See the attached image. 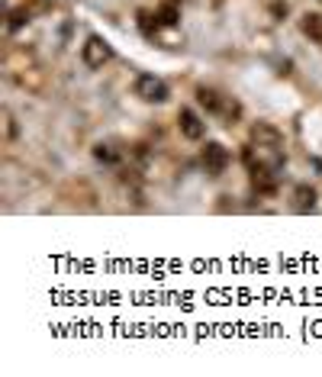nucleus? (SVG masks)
<instances>
[{"label":"nucleus","instance_id":"5","mask_svg":"<svg viewBox=\"0 0 322 377\" xmlns=\"http://www.w3.org/2000/svg\"><path fill=\"white\" fill-rule=\"evenodd\" d=\"M177 126H181V136L190 139V142H200V139L206 136V123L200 119L197 110H190V106H184L181 113H177Z\"/></svg>","mask_w":322,"mask_h":377},{"label":"nucleus","instance_id":"8","mask_svg":"<svg viewBox=\"0 0 322 377\" xmlns=\"http://www.w3.org/2000/svg\"><path fill=\"white\" fill-rule=\"evenodd\" d=\"M155 20H158V26H177V20H181V10H177V3H174V0L161 3L158 10H155Z\"/></svg>","mask_w":322,"mask_h":377},{"label":"nucleus","instance_id":"2","mask_svg":"<svg viewBox=\"0 0 322 377\" xmlns=\"http://www.w3.org/2000/svg\"><path fill=\"white\" fill-rule=\"evenodd\" d=\"M132 91H136V97L145 100V104H164V100L171 97L168 84L161 81V78H155V74H139L136 84H132Z\"/></svg>","mask_w":322,"mask_h":377},{"label":"nucleus","instance_id":"11","mask_svg":"<svg viewBox=\"0 0 322 377\" xmlns=\"http://www.w3.org/2000/svg\"><path fill=\"white\" fill-rule=\"evenodd\" d=\"M26 20H29V13H26V10H13L10 13V30H20Z\"/></svg>","mask_w":322,"mask_h":377},{"label":"nucleus","instance_id":"3","mask_svg":"<svg viewBox=\"0 0 322 377\" xmlns=\"http://www.w3.org/2000/svg\"><path fill=\"white\" fill-rule=\"evenodd\" d=\"M81 58L87 68H103L113 58V45L103 36H87V42L81 45Z\"/></svg>","mask_w":322,"mask_h":377},{"label":"nucleus","instance_id":"6","mask_svg":"<svg viewBox=\"0 0 322 377\" xmlns=\"http://www.w3.org/2000/svg\"><path fill=\"white\" fill-rule=\"evenodd\" d=\"M251 146H274V148H284V136H280L277 126L258 123V126H251Z\"/></svg>","mask_w":322,"mask_h":377},{"label":"nucleus","instance_id":"7","mask_svg":"<svg viewBox=\"0 0 322 377\" xmlns=\"http://www.w3.org/2000/svg\"><path fill=\"white\" fill-rule=\"evenodd\" d=\"M300 30L306 39H312L316 45H322V13H303V20H300Z\"/></svg>","mask_w":322,"mask_h":377},{"label":"nucleus","instance_id":"10","mask_svg":"<svg viewBox=\"0 0 322 377\" xmlns=\"http://www.w3.org/2000/svg\"><path fill=\"white\" fill-rule=\"evenodd\" d=\"M94 158L100 161V165H116V161H119V152L110 146V142H97V146H94Z\"/></svg>","mask_w":322,"mask_h":377},{"label":"nucleus","instance_id":"9","mask_svg":"<svg viewBox=\"0 0 322 377\" xmlns=\"http://www.w3.org/2000/svg\"><path fill=\"white\" fill-rule=\"evenodd\" d=\"M293 200H297V209H312L316 207V190H312L310 184H297Z\"/></svg>","mask_w":322,"mask_h":377},{"label":"nucleus","instance_id":"4","mask_svg":"<svg viewBox=\"0 0 322 377\" xmlns=\"http://www.w3.org/2000/svg\"><path fill=\"white\" fill-rule=\"evenodd\" d=\"M232 165V155H229V148L223 142H206L203 146V168L210 178H219L225 174V168Z\"/></svg>","mask_w":322,"mask_h":377},{"label":"nucleus","instance_id":"1","mask_svg":"<svg viewBox=\"0 0 322 377\" xmlns=\"http://www.w3.org/2000/svg\"><path fill=\"white\" fill-rule=\"evenodd\" d=\"M197 104L206 106V113H216V116H225V119H232V116L242 113V106L238 104H229L219 91L213 87H197Z\"/></svg>","mask_w":322,"mask_h":377}]
</instances>
